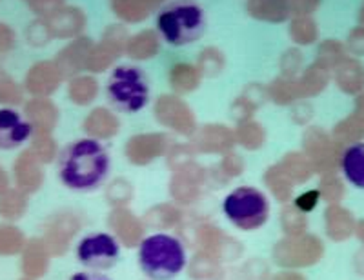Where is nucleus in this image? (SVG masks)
Returning <instances> with one entry per match:
<instances>
[{"instance_id":"obj_6","label":"nucleus","mask_w":364,"mask_h":280,"mask_svg":"<svg viewBox=\"0 0 364 280\" xmlns=\"http://www.w3.org/2000/svg\"><path fill=\"white\" fill-rule=\"evenodd\" d=\"M75 257L86 269L109 271L120 259V244L112 233L106 231L87 233L75 247Z\"/></svg>"},{"instance_id":"obj_8","label":"nucleus","mask_w":364,"mask_h":280,"mask_svg":"<svg viewBox=\"0 0 364 280\" xmlns=\"http://www.w3.org/2000/svg\"><path fill=\"white\" fill-rule=\"evenodd\" d=\"M341 171L353 188L364 190V142L348 146L341 155Z\"/></svg>"},{"instance_id":"obj_4","label":"nucleus","mask_w":364,"mask_h":280,"mask_svg":"<svg viewBox=\"0 0 364 280\" xmlns=\"http://www.w3.org/2000/svg\"><path fill=\"white\" fill-rule=\"evenodd\" d=\"M136 260L149 280H173L186 269L188 253L177 237L154 233L141 242Z\"/></svg>"},{"instance_id":"obj_3","label":"nucleus","mask_w":364,"mask_h":280,"mask_svg":"<svg viewBox=\"0 0 364 280\" xmlns=\"http://www.w3.org/2000/svg\"><path fill=\"white\" fill-rule=\"evenodd\" d=\"M104 95L117 113L136 115L148 107L151 99L148 73L136 64H119L109 71Z\"/></svg>"},{"instance_id":"obj_1","label":"nucleus","mask_w":364,"mask_h":280,"mask_svg":"<svg viewBox=\"0 0 364 280\" xmlns=\"http://www.w3.org/2000/svg\"><path fill=\"white\" fill-rule=\"evenodd\" d=\"M57 173L68 190L90 193L102 188L112 175V155L97 139L71 140L58 153Z\"/></svg>"},{"instance_id":"obj_7","label":"nucleus","mask_w":364,"mask_h":280,"mask_svg":"<svg viewBox=\"0 0 364 280\" xmlns=\"http://www.w3.org/2000/svg\"><path fill=\"white\" fill-rule=\"evenodd\" d=\"M33 135V126L15 107H0V149L11 151L24 146Z\"/></svg>"},{"instance_id":"obj_2","label":"nucleus","mask_w":364,"mask_h":280,"mask_svg":"<svg viewBox=\"0 0 364 280\" xmlns=\"http://www.w3.org/2000/svg\"><path fill=\"white\" fill-rule=\"evenodd\" d=\"M157 33L171 48H186L206 33V11L197 0H171L155 17Z\"/></svg>"},{"instance_id":"obj_9","label":"nucleus","mask_w":364,"mask_h":280,"mask_svg":"<svg viewBox=\"0 0 364 280\" xmlns=\"http://www.w3.org/2000/svg\"><path fill=\"white\" fill-rule=\"evenodd\" d=\"M70 280H112L106 273L102 271H93V269H87V271H79L71 275Z\"/></svg>"},{"instance_id":"obj_5","label":"nucleus","mask_w":364,"mask_h":280,"mask_svg":"<svg viewBox=\"0 0 364 280\" xmlns=\"http://www.w3.org/2000/svg\"><path fill=\"white\" fill-rule=\"evenodd\" d=\"M269 211L268 197L253 185L235 188L223 200L224 217L240 231L261 230L269 220Z\"/></svg>"}]
</instances>
